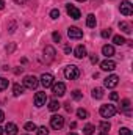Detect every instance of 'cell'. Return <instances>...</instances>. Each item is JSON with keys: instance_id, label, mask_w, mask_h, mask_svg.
Listing matches in <instances>:
<instances>
[{"instance_id": "34", "label": "cell", "mask_w": 133, "mask_h": 135, "mask_svg": "<svg viewBox=\"0 0 133 135\" xmlns=\"http://www.w3.org/2000/svg\"><path fill=\"white\" fill-rule=\"evenodd\" d=\"M52 38H53L55 42H60V41H61V35L58 33V32H53V33H52Z\"/></svg>"}, {"instance_id": "44", "label": "cell", "mask_w": 133, "mask_h": 135, "mask_svg": "<svg viewBox=\"0 0 133 135\" xmlns=\"http://www.w3.org/2000/svg\"><path fill=\"white\" fill-rule=\"evenodd\" d=\"M77 2H86V0H77Z\"/></svg>"}, {"instance_id": "17", "label": "cell", "mask_w": 133, "mask_h": 135, "mask_svg": "<svg viewBox=\"0 0 133 135\" xmlns=\"http://www.w3.org/2000/svg\"><path fill=\"white\" fill-rule=\"evenodd\" d=\"M24 90H25V88H24V85H19V83H14V85H13V94H14L16 98H17V96H21V94L24 93Z\"/></svg>"}, {"instance_id": "8", "label": "cell", "mask_w": 133, "mask_h": 135, "mask_svg": "<svg viewBox=\"0 0 133 135\" xmlns=\"http://www.w3.org/2000/svg\"><path fill=\"white\" fill-rule=\"evenodd\" d=\"M52 93H53L55 96H64V93H66V85H64L63 82L53 83V85H52Z\"/></svg>"}, {"instance_id": "43", "label": "cell", "mask_w": 133, "mask_h": 135, "mask_svg": "<svg viewBox=\"0 0 133 135\" xmlns=\"http://www.w3.org/2000/svg\"><path fill=\"white\" fill-rule=\"evenodd\" d=\"M99 135H108V134H106V132H100Z\"/></svg>"}, {"instance_id": "13", "label": "cell", "mask_w": 133, "mask_h": 135, "mask_svg": "<svg viewBox=\"0 0 133 135\" xmlns=\"http://www.w3.org/2000/svg\"><path fill=\"white\" fill-rule=\"evenodd\" d=\"M100 68H102V71H114V69H116V63H114L113 60L106 58V60H103V61L100 63Z\"/></svg>"}, {"instance_id": "29", "label": "cell", "mask_w": 133, "mask_h": 135, "mask_svg": "<svg viewBox=\"0 0 133 135\" xmlns=\"http://www.w3.org/2000/svg\"><path fill=\"white\" fill-rule=\"evenodd\" d=\"M99 127H100L102 132H106V131H110V123H108V121H102L99 124Z\"/></svg>"}, {"instance_id": "32", "label": "cell", "mask_w": 133, "mask_h": 135, "mask_svg": "<svg viewBox=\"0 0 133 135\" xmlns=\"http://www.w3.org/2000/svg\"><path fill=\"white\" fill-rule=\"evenodd\" d=\"M100 36H102V38H110V36H111V30H110V28L102 30V32H100Z\"/></svg>"}, {"instance_id": "11", "label": "cell", "mask_w": 133, "mask_h": 135, "mask_svg": "<svg viewBox=\"0 0 133 135\" xmlns=\"http://www.w3.org/2000/svg\"><path fill=\"white\" fill-rule=\"evenodd\" d=\"M66 11L72 19H80V16H81L80 9H78L77 6H74V5H66Z\"/></svg>"}, {"instance_id": "15", "label": "cell", "mask_w": 133, "mask_h": 135, "mask_svg": "<svg viewBox=\"0 0 133 135\" xmlns=\"http://www.w3.org/2000/svg\"><path fill=\"white\" fill-rule=\"evenodd\" d=\"M3 131H5L6 135H17V131H19V129H17V126H16L14 123H8Z\"/></svg>"}, {"instance_id": "9", "label": "cell", "mask_w": 133, "mask_h": 135, "mask_svg": "<svg viewBox=\"0 0 133 135\" xmlns=\"http://www.w3.org/2000/svg\"><path fill=\"white\" fill-rule=\"evenodd\" d=\"M67 36L70 39H81L83 38V32L78 27H69L67 28Z\"/></svg>"}, {"instance_id": "38", "label": "cell", "mask_w": 133, "mask_h": 135, "mask_svg": "<svg viewBox=\"0 0 133 135\" xmlns=\"http://www.w3.org/2000/svg\"><path fill=\"white\" fill-rule=\"evenodd\" d=\"M64 105H66V110H67V112H72V105H70V104H64Z\"/></svg>"}, {"instance_id": "45", "label": "cell", "mask_w": 133, "mask_h": 135, "mask_svg": "<svg viewBox=\"0 0 133 135\" xmlns=\"http://www.w3.org/2000/svg\"><path fill=\"white\" fill-rule=\"evenodd\" d=\"M24 135H28V134H24Z\"/></svg>"}, {"instance_id": "39", "label": "cell", "mask_w": 133, "mask_h": 135, "mask_svg": "<svg viewBox=\"0 0 133 135\" xmlns=\"http://www.w3.org/2000/svg\"><path fill=\"white\" fill-rule=\"evenodd\" d=\"M3 118H5V113H3V112H2V110H0V123H2V121H3Z\"/></svg>"}, {"instance_id": "14", "label": "cell", "mask_w": 133, "mask_h": 135, "mask_svg": "<svg viewBox=\"0 0 133 135\" xmlns=\"http://www.w3.org/2000/svg\"><path fill=\"white\" fill-rule=\"evenodd\" d=\"M74 55H75V58H78V60H81V58H85L86 57V47L85 46H77L75 47V50H74Z\"/></svg>"}, {"instance_id": "5", "label": "cell", "mask_w": 133, "mask_h": 135, "mask_svg": "<svg viewBox=\"0 0 133 135\" xmlns=\"http://www.w3.org/2000/svg\"><path fill=\"white\" fill-rule=\"evenodd\" d=\"M53 80H55V77H53L50 72H44V74L41 75V79H39V83H41L44 88H50V86L55 83Z\"/></svg>"}, {"instance_id": "42", "label": "cell", "mask_w": 133, "mask_h": 135, "mask_svg": "<svg viewBox=\"0 0 133 135\" xmlns=\"http://www.w3.org/2000/svg\"><path fill=\"white\" fill-rule=\"evenodd\" d=\"M67 135H77V134H75V132H69Z\"/></svg>"}, {"instance_id": "1", "label": "cell", "mask_w": 133, "mask_h": 135, "mask_svg": "<svg viewBox=\"0 0 133 135\" xmlns=\"http://www.w3.org/2000/svg\"><path fill=\"white\" fill-rule=\"evenodd\" d=\"M64 77L67 80H75L80 77V69L75 66V65H69L64 68Z\"/></svg>"}, {"instance_id": "36", "label": "cell", "mask_w": 133, "mask_h": 135, "mask_svg": "<svg viewBox=\"0 0 133 135\" xmlns=\"http://www.w3.org/2000/svg\"><path fill=\"white\" fill-rule=\"evenodd\" d=\"M97 61H99L97 55H91V63H97Z\"/></svg>"}, {"instance_id": "28", "label": "cell", "mask_w": 133, "mask_h": 135, "mask_svg": "<svg viewBox=\"0 0 133 135\" xmlns=\"http://www.w3.org/2000/svg\"><path fill=\"white\" fill-rule=\"evenodd\" d=\"M24 129L28 131V132H33V131H36V124L34 123H25L24 124Z\"/></svg>"}, {"instance_id": "35", "label": "cell", "mask_w": 133, "mask_h": 135, "mask_svg": "<svg viewBox=\"0 0 133 135\" xmlns=\"http://www.w3.org/2000/svg\"><path fill=\"white\" fill-rule=\"evenodd\" d=\"M110 99H111V101H117V99H119V94H117V93H114V91H113V93H111V94H110Z\"/></svg>"}, {"instance_id": "19", "label": "cell", "mask_w": 133, "mask_h": 135, "mask_svg": "<svg viewBox=\"0 0 133 135\" xmlns=\"http://www.w3.org/2000/svg\"><path fill=\"white\" fill-rule=\"evenodd\" d=\"M121 110H122L124 113L130 115V101H129V99H124V101H121Z\"/></svg>"}, {"instance_id": "4", "label": "cell", "mask_w": 133, "mask_h": 135, "mask_svg": "<svg viewBox=\"0 0 133 135\" xmlns=\"http://www.w3.org/2000/svg\"><path fill=\"white\" fill-rule=\"evenodd\" d=\"M57 57V50L53 46H45L44 47V61L45 63H52Z\"/></svg>"}, {"instance_id": "7", "label": "cell", "mask_w": 133, "mask_h": 135, "mask_svg": "<svg viewBox=\"0 0 133 135\" xmlns=\"http://www.w3.org/2000/svg\"><path fill=\"white\" fill-rule=\"evenodd\" d=\"M119 11H121V14H124V16H132L133 14V5L129 0H124V2L121 3V6H119Z\"/></svg>"}, {"instance_id": "24", "label": "cell", "mask_w": 133, "mask_h": 135, "mask_svg": "<svg viewBox=\"0 0 133 135\" xmlns=\"http://www.w3.org/2000/svg\"><path fill=\"white\" fill-rule=\"evenodd\" d=\"M113 42H114L116 46H122V44L125 42V38H124V36H121V35H116V36L113 38Z\"/></svg>"}, {"instance_id": "41", "label": "cell", "mask_w": 133, "mask_h": 135, "mask_svg": "<svg viewBox=\"0 0 133 135\" xmlns=\"http://www.w3.org/2000/svg\"><path fill=\"white\" fill-rule=\"evenodd\" d=\"M3 134H5V131H3V129L0 127V135H3Z\"/></svg>"}, {"instance_id": "37", "label": "cell", "mask_w": 133, "mask_h": 135, "mask_svg": "<svg viewBox=\"0 0 133 135\" xmlns=\"http://www.w3.org/2000/svg\"><path fill=\"white\" fill-rule=\"evenodd\" d=\"M14 2H16L17 5H24V3H27L28 0H14Z\"/></svg>"}, {"instance_id": "10", "label": "cell", "mask_w": 133, "mask_h": 135, "mask_svg": "<svg viewBox=\"0 0 133 135\" xmlns=\"http://www.w3.org/2000/svg\"><path fill=\"white\" fill-rule=\"evenodd\" d=\"M45 102H47V94L45 93L39 91V93L34 94V105L36 107H42V105H45Z\"/></svg>"}, {"instance_id": "18", "label": "cell", "mask_w": 133, "mask_h": 135, "mask_svg": "<svg viewBox=\"0 0 133 135\" xmlns=\"http://www.w3.org/2000/svg\"><path fill=\"white\" fill-rule=\"evenodd\" d=\"M96 24H97L96 16H94V14H88V17H86V25H88L89 28H94V27H96Z\"/></svg>"}, {"instance_id": "12", "label": "cell", "mask_w": 133, "mask_h": 135, "mask_svg": "<svg viewBox=\"0 0 133 135\" xmlns=\"http://www.w3.org/2000/svg\"><path fill=\"white\" fill-rule=\"evenodd\" d=\"M103 83H105L106 88H114V86H117V83H119V77L114 75V74H113V75H108Z\"/></svg>"}, {"instance_id": "22", "label": "cell", "mask_w": 133, "mask_h": 135, "mask_svg": "<svg viewBox=\"0 0 133 135\" xmlns=\"http://www.w3.org/2000/svg\"><path fill=\"white\" fill-rule=\"evenodd\" d=\"M93 98L94 99H102L103 98V88H94L93 90Z\"/></svg>"}, {"instance_id": "23", "label": "cell", "mask_w": 133, "mask_h": 135, "mask_svg": "<svg viewBox=\"0 0 133 135\" xmlns=\"http://www.w3.org/2000/svg\"><path fill=\"white\" fill-rule=\"evenodd\" d=\"M60 107H61V104L58 101H50V104H49V110L50 112H57Z\"/></svg>"}, {"instance_id": "26", "label": "cell", "mask_w": 133, "mask_h": 135, "mask_svg": "<svg viewBox=\"0 0 133 135\" xmlns=\"http://www.w3.org/2000/svg\"><path fill=\"white\" fill-rule=\"evenodd\" d=\"M8 85H9V82H8L5 77H0V91L6 90V88H8Z\"/></svg>"}, {"instance_id": "31", "label": "cell", "mask_w": 133, "mask_h": 135, "mask_svg": "<svg viewBox=\"0 0 133 135\" xmlns=\"http://www.w3.org/2000/svg\"><path fill=\"white\" fill-rule=\"evenodd\" d=\"M119 135H132V131L129 127H121L119 129Z\"/></svg>"}, {"instance_id": "33", "label": "cell", "mask_w": 133, "mask_h": 135, "mask_svg": "<svg viewBox=\"0 0 133 135\" xmlns=\"http://www.w3.org/2000/svg\"><path fill=\"white\" fill-rule=\"evenodd\" d=\"M50 17L52 19H58L60 17V9H52L50 11Z\"/></svg>"}, {"instance_id": "16", "label": "cell", "mask_w": 133, "mask_h": 135, "mask_svg": "<svg viewBox=\"0 0 133 135\" xmlns=\"http://www.w3.org/2000/svg\"><path fill=\"white\" fill-rule=\"evenodd\" d=\"M102 54H103L106 58H110V57H113V55H114V47H113V46H110V44H105V46L102 47Z\"/></svg>"}, {"instance_id": "3", "label": "cell", "mask_w": 133, "mask_h": 135, "mask_svg": "<svg viewBox=\"0 0 133 135\" xmlns=\"http://www.w3.org/2000/svg\"><path fill=\"white\" fill-rule=\"evenodd\" d=\"M22 82H24V88H28V90H36L39 85V80L34 75H25Z\"/></svg>"}, {"instance_id": "21", "label": "cell", "mask_w": 133, "mask_h": 135, "mask_svg": "<svg viewBox=\"0 0 133 135\" xmlns=\"http://www.w3.org/2000/svg\"><path fill=\"white\" fill-rule=\"evenodd\" d=\"M77 116L81 118V119H88V118H89V113H88V110H85V108H78V110H77Z\"/></svg>"}, {"instance_id": "27", "label": "cell", "mask_w": 133, "mask_h": 135, "mask_svg": "<svg viewBox=\"0 0 133 135\" xmlns=\"http://www.w3.org/2000/svg\"><path fill=\"white\" fill-rule=\"evenodd\" d=\"M36 134H38V135H49V129H47L45 126L36 127Z\"/></svg>"}, {"instance_id": "40", "label": "cell", "mask_w": 133, "mask_h": 135, "mask_svg": "<svg viewBox=\"0 0 133 135\" xmlns=\"http://www.w3.org/2000/svg\"><path fill=\"white\" fill-rule=\"evenodd\" d=\"M5 8V2L3 0H0V9H3Z\"/></svg>"}, {"instance_id": "2", "label": "cell", "mask_w": 133, "mask_h": 135, "mask_svg": "<svg viewBox=\"0 0 133 135\" xmlns=\"http://www.w3.org/2000/svg\"><path fill=\"white\" fill-rule=\"evenodd\" d=\"M116 112H117L116 107L111 105V104H105V105L100 107V116L102 118H113L116 115Z\"/></svg>"}, {"instance_id": "6", "label": "cell", "mask_w": 133, "mask_h": 135, "mask_svg": "<svg viewBox=\"0 0 133 135\" xmlns=\"http://www.w3.org/2000/svg\"><path fill=\"white\" fill-rule=\"evenodd\" d=\"M50 126H52L55 131H60V129L64 126V118L60 116V115H53V116L50 118Z\"/></svg>"}, {"instance_id": "25", "label": "cell", "mask_w": 133, "mask_h": 135, "mask_svg": "<svg viewBox=\"0 0 133 135\" xmlns=\"http://www.w3.org/2000/svg\"><path fill=\"white\" fill-rule=\"evenodd\" d=\"M94 129H96V127H94L93 124H86L85 129H83V134L85 135H93L94 134Z\"/></svg>"}, {"instance_id": "20", "label": "cell", "mask_w": 133, "mask_h": 135, "mask_svg": "<svg viewBox=\"0 0 133 135\" xmlns=\"http://www.w3.org/2000/svg\"><path fill=\"white\" fill-rule=\"evenodd\" d=\"M119 28H121L124 33H127V35L132 33V25H130L129 22H124V21H122V22H119Z\"/></svg>"}, {"instance_id": "30", "label": "cell", "mask_w": 133, "mask_h": 135, "mask_svg": "<svg viewBox=\"0 0 133 135\" xmlns=\"http://www.w3.org/2000/svg\"><path fill=\"white\" fill-rule=\"evenodd\" d=\"M72 98H74L75 101H80V99L83 98V94H81V91H78V90H75V91H72Z\"/></svg>"}]
</instances>
